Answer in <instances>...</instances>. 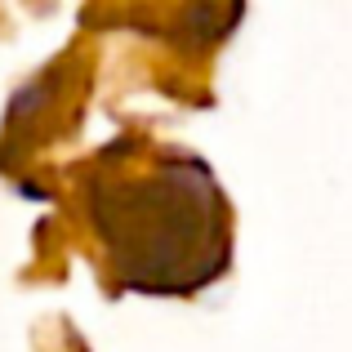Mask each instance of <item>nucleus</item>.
<instances>
[{
	"label": "nucleus",
	"instance_id": "obj_1",
	"mask_svg": "<svg viewBox=\"0 0 352 352\" xmlns=\"http://www.w3.org/2000/svg\"><path fill=\"white\" fill-rule=\"evenodd\" d=\"M89 214L129 290H197L228 263V210L201 161L112 152L89 174Z\"/></svg>",
	"mask_w": 352,
	"mask_h": 352
}]
</instances>
